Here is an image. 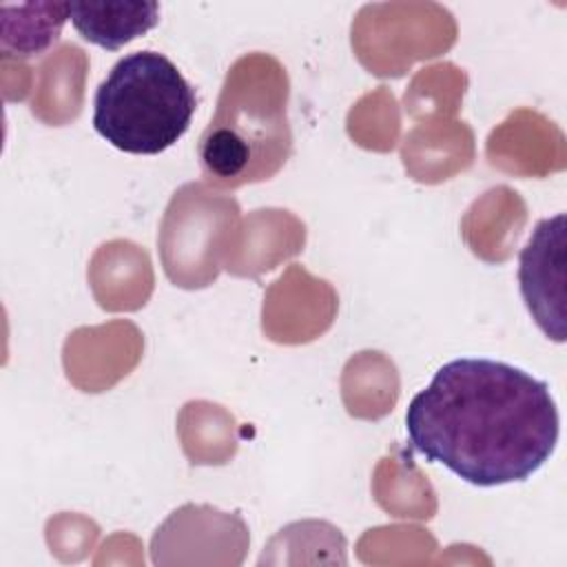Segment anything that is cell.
Listing matches in <instances>:
<instances>
[{"mask_svg": "<svg viewBox=\"0 0 567 567\" xmlns=\"http://www.w3.org/2000/svg\"><path fill=\"white\" fill-rule=\"evenodd\" d=\"M410 445L476 487L527 481L554 454L558 405L543 379L494 359L443 363L405 412Z\"/></svg>", "mask_w": 567, "mask_h": 567, "instance_id": "1", "label": "cell"}, {"mask_svg": "<svg viewBox=\"0 0 567 567\" xmlns=\"http://www.w3.org/2000/svg\"><path fill=\"white\" fill-rule=\"evenodd\" d=\"M195 109V89L164 53L135 51L100 82L93 128L117 151L157 155L188 131Z\"/></svg>", "mask_w": 567, "mask_h": 567, "instance_id": "2", "label": "cell"}, {"mask_svg": "<svg viewBox=\"0 0 567 567\" xmlns=\"http://www.w3.org/2000/svg\"><path fill=\"white\" fill-rule=\"evenodd\" d=\"M255 71L252 89H248L246 62L239 60L235 64L226 78L217 111L199 137L202 168L208 179L224 186L266 179L290 153L286 78L272 89H264V69Z\"/></svg>", "mask_w": 567, "mask_h": 567, "instance_id": "3", "label": "cell"}, {"mask_svg": "<svg viewBox=\"0 0 567 567\" xmlns=\"http://www.w3.org/2000/svg\"><path fill=\"white\" fill-rule=\"evenodd\" d=\"M565 215L536 224L529 241L520 252L518 281L520 292L540 330L554 341H565V270L563 241Z\"/></svg>", "mask_w": 567, "mask_h": 567, "instance_id": "4", "label": "cell"}, {"mask_svg": "<svg viewBox=\"0 0 567 567\" xmlns=\"http://www.w3.org/2000/svg\"><path fill=\"white\" fill-rule=\"evenodd\" d=\"M75 31L109 51H117L159 22L157 2H69Z\"/></svg>", "mask_w": 567, "mask_h": 567, "instance_id": "5", "label": "cell"}, {"mask_svg": "<svg viewBox=\"0 0 567 567\" xmlns=\"http://www.w3.org/2000/svg\"><path fill=\"white\" fill-rule=\"evenodd\" d=\"M69 20V2L38 4L35 18H4L2 51L7 55H38L47 51Z\"/></svg>", "mask_w": 567, "mask_h": 567, "instance_id": "6", "label": "cell"}]
</instances>
